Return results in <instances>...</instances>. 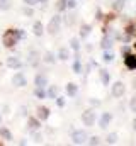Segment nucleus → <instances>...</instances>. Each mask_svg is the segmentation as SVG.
<instances>
[{
    "instance_id": "1",
    "label": "nucleus",
    "mask_w": 136,
    "mask_h": 146,
    "mask_svg": "<svg viewBox=\"0 0 136 146\" xmlns=\"http://www.w3.org/2000/svg\"><path fill=\"white\" fill-rule=\"evenodd\" d=\"M24 37H26V33L22 29H7L2 36V44L5 48H14L19 42V39H24Z\"/></svg>"
},
{
    "instance_id": "2",
    "label": "nucleus",
    "mask_w": 136,
    "mask_h": 146,
    "mask_svg": "<svg viewBox=\"0 0 136 146\" xmlns=\"http://www.w3.org/2000/svg\"><path fill=\"white\" fill-rule=\"evenodd\" d=\"M60 26H61V15H55V17H51V21L48 22V33L53 34V36L58 34Z\"/></svg>"
},
{
    "instance_id": "3",
    "label": "nucleus",
    "mask_w": 136,
    "mask_h": 146,
    "mask_svg": "<svg viewBox=\"0 0 136 146\" xmlns=\"http://www.w3.org/2000/svg\"><path fill=\"white\" fill-rule=\"evenodd\" d=\"M95 112L94 110H85V112H82V122L87 126V127H90V126H94L95 124Z\"/></svg>"
},
{
    "instance_id": "4",
    "label": "nucleus",
    "mask_w": 136,
    "mask_h": 146,
    "mask_svg": "<svg viewBox=\"0 0 136 146\" xmlns=\"http://www.w3.org/2000/svg\"><path fill=\"white\" fill-rule=\"evenodd\" d=\"M12 85H14V87H26V85H27V78L24 76V73H21V72L14 73V76H12Z\"/></svg>"
},
{
    "instance_id": "5",
    "label": "nucleus",
    "mask_w": 136,
    "mask_h": 146,
    "mask_svg": "<svg viewBox=\"0 0 136 146\" xmlns=\"http://www.w3.org/2000/svg\"><path fill=\"white\" fill-rule=\"evenodd\" d=\"M85 139H87V133L85 131H75L71 134V141L75 145H82V143H85Z\"/></svg>"
},
{
    "instance_id": "6",
    "label": "nucleus",
    "mask_w": 136,
    "mask_h": 146,
    "mask_svg": "<svg viewBox=\"0 0 136 146\" xmlns=\"http://www.w3.org/2000/svg\"><path fill=\"white\" fill-rule=\"evenodd\" d=\"M5 65H7L9 68H12V70H19V68L22 66V63H21V60H19L17 56H9L7 61H5Z\"/></svg>"
},
{
    "instance_id": "7",
    "label": "nucleus",
    "mask_w": 136,
    "mask_h": 146,
    "mask_svg": "<svg viewBox=\"0 0 136 146\" xmlns=\"http://www.w3.org/2000/svg\"><path fill=\"white\" fill-rule=\"evenodd\" d=\"M123 94H124V83L123 82H116L112 85V95L114 97H123Z\"/></svg>"
},
{
    "instance_id": "8",
    "label": "nucleus",
    "mask_w": 136,
    "mask_h": 146,
    "mask_svg": "<svg viewBox=\"0 0 136 146\" xmlns=\"http://www.w3.org/2000/svg\"><path fill=\"white\" fill-rule=\"evenodd\" d=\"M124 65H126V68H129V70H136V56L135 54H128V53H126Z\"/></svg>"
},
{
    "instance_id": "9",
    "label": "nucleus",
    "mask_w": 136,
    "mask_h": 146,
    "mask_svg": "<svg viewBox=\"0 0 136 146\" xmlns=\"http://www.w3.org/2000/svg\"><path fill=\"white\" fill-rule=\"evenodd\" d=\"M112 121V114H109V112H104L101 117V121H99V127H102V129H105L107 126H109V122Z\"/></svg>"
},
{
    "instance_id": "10",
    "label": "nucleus",
    "mask_w": 136,
    "mask_h": 146,
    "mask_svg": "<svg viewBox=\"0 0 136 146\" xmlns=\"http://www.w3.org/2000/svg\"><path fill=\"white\" fill-rule=\"evenodd\" d=\"M36 112H37V119H39V121H46V119L49 117V109L44 107V106H39Z\"/></svg>"
},
{
    "instance_id": "11",
    "label": "nucleus",
    "mask_w": 136,
    "mask_h": 146,
    "mask_svg": "<svg viewBox=\"0 0 136 146\" xmlns=\"http://www.w3.org/2000/svg\"><path fill=\"white\" fill-rule=\"evenodd\" d=\"M34 83H36V87H46V85H48V78H46V75L37 73V75L34 76Z\"/></svg>"
},
{
    "instance_id": "12",
    "label": "nucleus",
    "mask_w": 136,
    "mask_h": 146,
    "mask_svg": "<svg viewBox=\"0 0 136 146\" xmlns=\"http://www.w3.org/2000/svg\"><path fill=\"white\" fill-rule=\"evenodd\" d=\"M33 33H34V36H43V33H44V26H43V22L41 21H36L33 24Z\"/></svg>"
},
{
    "instance_id": "13",
    "label": "nucleus",
    "mask_w": 136,
    "mask_h": 146,
    "mask_svg": "<svg viewBox=\"0 0 136 146\" xmlns=\"http://www.w3.org/2000/svg\"><path fill=\"white\" fill-rule=\"evenodd\" d=\"M27 127H29V129H39V127H41V121H39V119H37V117H29V119H27Z\"/></svg>"
},
{
    "instance_id": "14",
    "label": "nucleus",
    "mask_w": 136,
    "mask_h": 146,
    "mask_svg": "<svg viewBox=\"0 0 136 146\" xmlns=\"http://www.w3.org/2000/svg\"><path fill=\"white\" fill-rule=\"evenodd\" d=\"M39 60H41V56H39L37 51H31V53H29V65H31V66H37Z\"/></svg>"
},
{
    "instance_id": "15",
    "label": "nucleus",
    "mask_w": 136,
    "mask_h": 146,
    "mask_svg": "<svg viewBox=\"0 0 136 146\" xmlns=\"http://www.w3.org/2000/svg\"><path fill=\"white\" fill-rule=\"evenodd\" d=\"M56 58H58V60H61V61H67L68 58H70V51H68V48H60V51H58Z\"/></svg>"
},
{
    "instance_id": "16",
    "label": "nucleus",
    "mask_w": 136,
    "mask_h": 146,
    "mask_svg": "<svg viewBox=\"0 0 136 146\" xmlns=\"http://www.w3.org/2000/svg\"><path fill=\"white\" fill-rule=\"evenodd\" d=\"M43 61H44V63H48V65H53V63L56 61V56H55L51 51H48V53H44V56H43Z\"/></svg>"
},
{
    "instance_id": "17",
    "label": "nucleus",
    "mask_w": 136,
    "mask_h": 146,
    "mask_svg": "<svg viewBox=\"0 0 136 146\" xmlns=\"http://www.w3.org/2000/svg\"><path fill=\"white\" fill-rule=\"evenodd\" d=\"M77 90H78V87H77L75 83H68V85H67L68 97H75V95H77Z\"/></svg>"
},
{
    "instance_id": "18",
    "label": "nucleus",
    "mask_w": 136,
    "mask_h": 146,
    "mask_svg": "<svg viewBox=\"0 0 136 146\" xmlns=\"http://www.w3.org/2000/svg\"><path fill=\"white\" fill-rule=\"evenodd\" d=\"M46 97H49V99H56V97H58V87H56V85H51L49 90L46 92Z\"/></svg>"
},
{
    "instance_id": "19",
    "label": "nucleus",
    "mask_w": 136,
    "mask_h": 146,
    "mask_svg": "<svg viewBox=\"0 0 136 146\" xmlns=\"http://www.w3.org/2000/svg\"><path fill=\"white\" fill-rule=\"evenodd\" d=\"M0 136H2L3 139H7V141L12 139V133H10L7 127H3V126H0Z\"/></svg>"
},
{
    "instance_id": "20",
    "label": "nucleus",
    "mask_w": 136,
    "mask_h": 146,
    "mask_svg": "<svg viewBox=\"0 0 136 146\" xmlns=\"http://www.w3.org/2000/svg\"><path fill=\"white\" fill-rule=\"evenodd\" d=\"M90 31H92V26H89V24H83L82 27H80V37H87L90 34Z\"/></svg>"
},
{
    "instance_id": "21",
    "label": "nucleus",
    "mask_w": 136,
    "mask_h": 146,
    "mask_svg": "<svg viewBox=\"0 0 136 146\" xmlns=\"http://www.w3.org/2000/svg\"><path fill=\"white\" fill-rule=\"evenodd\" d=\"M101 80L104 85H109V82H111V75L105 72V70H101Z\"/></svg>"
},
{
    "instance_id": "22",
    "label": "nucleus",
    "mask_w": 136,
    "mask_h": 146,
    "mask_svg": "<svg viewBox=\"0 0 136 146\" xmlns=\"http://www.w3.org/2000/svg\"><path fill=\"white\" fill-rule=\"evenodd\" d=\"M34 95H36L37 99H44V97H46L44 87H36V90H34Z\"/></svg>"
},
{
    "instance_id": "23",
    "label": "nucleus",
    "mask_w": 136,
    "mask_h": 146,
    "mask_svg": "<svg viewBox=\"0 0 136 146\" xmlns=\"http://www.w3.org/2000/svg\"><path fill=\"white\" fill-rule=\"evenodd\" d=\"M105 143H107V145H114V143H117V134H116V133H111V134L105 138Z\"/></svg>"
},
{
    "instance_id": "24",
    "label": "nucleus",
    "mask_w": 136,
    "mask_h": 146,
    "mask_svg": "<svg viewBox=\"0 0 136 146\" xmlns=\"http://www.w3.org/2000/svg\"><path fill=\"white\" fill-rule=\"evenodd\" d=\"M12 7V0H0V10H9Z\"/></svg>"
},
{
    "instance_id": "25",
    "label": "nucleus",
    "mask_w": 136,
    "mask_h": 146,
    "mask_svg": "<svg viewBox=\"0 0 136 146\" xmlns=\"http://www.w3.org/2000/svg\"><path fill=\"white\" fill-rule=\"evenodd\" d=\"M70 48H71L73 51H78V49H80V41H78L77 37H73V39L70 41Z\"/></svg>"
},
{
    "instance_id": "26",
    "label": "nucleus",
    "mask_w": 136,
    "mask_h": 146,
    "mask_svg": "<svg viewBox=\"0 0 136 146\" xmlns=\"http://www.w3.org/2000/svg\"><path fill=\"white\" fill-rule=\"evenodd\" d=\"M67 2L68 0H58V2H56V10H58V12H63V10L67 9Z\"/></svg>"
},
{
    "instance_id": "27",
    "label": "nucleus",
    "mask_w": 136,
    "mask_h": 146,
    "mask_svg": "<svg viewBox=\"0 0 136 146\" xmlns=\"http://www.w3.org/2000/svg\"><path fill=\"white\" fill-rule=\"evenodd\" d=\"M73 72L75 73H82V63H80V60L77 58L75 60V63H73Z\"/></svg>"
},
{
    "instance_id": "28",
    "label": "nucleus",
    "mask_w": 136,
    "mask_h": 146,
    "mask_svg": "<svg viewBox=\"0 0 136 146\" xmlns=\"http://www.w3.org/2000/svg\"><path fill=\"white\" fill-rule=\"evenodd\" d=\"M22 14H24V15H27V17H33V15H34V10L29 7V5H27V7H24V9H22Z\"/></svg>"
},
{
    "instance_id": "29",
    "label": "nucleus",
    "mask_w": 136,
    "mask_h": 146,
    "mask_svg": "<svg viewBox=\"0 0 136 146\" xmlns=\"http://www.w3.org/2000/svg\"><path fill=\"white\" fill-rule=\"evenodd\" d=\"M112 46V39L111 37H104L102 39V48H111Z\"/></svg>"
},
{
    "instance_id": "30",
    "label": "nucleus",
    "mask_w": 136,
    "mask_h": 146,
    "mask_svg": "<svg viewBox=\"0 0 136 146\" xmlns=\"http://www.w3.org/2000/svg\"><path fill=\"white\" fill-rule=\"evenodd\" d=\"M112 60H114V54H112L111 51H105V53H104V61L109 63V61H112Z\"/></svg>"
},
{
    "instance_id": "31",
    "label": "nucleus",
    "mask_w": 136,
    "mask_h": 146,
    "mask_svg": "<svg viewBox=\"0 0 136 146\" xmlns=\"http://www.w3.org/2000/svg\"><path fill=\"white\" fill-rule=\"evenodd\" d=\"M99 143H101V138H97V136H92L89 141V145H99Z\"/></svg>"
},
{
    "instance_id": "32",
    "label": "nucleus",
    "mask_w": 136,
    "mask_h": 146,
    "mask_svg": "<svg viewBox=\"0 0 136 146\" xmlns=\"http://www.w3.org/2000/svg\"><path fill=\"white\" fill-rule=\"evenodd\" d=\"M77 7V0H68L67 2V9H75Z\"/></svg>"
},
{
    "instance_id": "33",
    "label": "nucleus",
    "mask_w": 136,
    "mask_h": 146,
    "mask_svg": "<svg viewBox=\"0 0 136 146\" xmlns=\"http://www.w3.org/2000/svg\"><path fill=\"white\" fill-rule=\"evenodd\" d=\"M56 104H58V107H63L65 106V99L63 97H56Z\"/></svg>"
},
{
    "instance_id": "34",
    "label": "nucleus",
    "mask_w": 136,
    "mask_h": 146,
    "mask_svg": "<svg viewBox=\"0 0 136 146\" xmlns=\"http://www.w3.org/2000/svg\"><path fill=\"white\" fill-rule=\"evenodd\" d=\"M24 3H26V5H29V7H34V5H36V3H39V2H37V0H24Z\"/></svg>"
},
{
    "instance_id": "35",
    "label": "nucleus",
    "mask_w": 136,
    "mask_h": 146,
    "mask_svg": "<svg viewBox=\"0 0 136 146\" xmlns=\"http://www.w3.org/2000/svg\"><path fill=\"white\" fill-rule=\"evenodd\" d=\"M129 107H131V110H133V112H136V97H133V99H131V104H129Z\"/></svg>"
},
{
    "instance_id": "36",
    "label": "nucleus",
    "mask_w": 136,
    "mask_h": 146,
    "mask_svg": "<svg viewBox=\"0 0 136 146\" xmlns=\"http://www.w3.org/2000/svg\"><path fill=\"white\" fill-rule=\"evenodd\" d=\"M67 22H68V24H73V22H75V15H73V14H71V15H68Z\"/></svg>"
},
{
    "instance_id": "37",
    "label": "nucleus",
    "mask_w": 136,
    "mask_h": 146,
    "mask_svg": "<svg viewBox=\"0 0 136 146\" xmlns=\"http://www.w3.org/2000/svg\"><path fill=\"white\" fill-rule=\"evenodd\" d=\"M90 104H92V106H99L101 102H99V100H94V99H92V100H90Z\"/></svg>"
},
{
    "instance_id": "38",
    "label": "nucleus",
    "mask_w": 136,
    "mask_h": 146,
    "mask_svg": "<svg viewBox=\"0 0 136 146\" xmlns=\"http://www.w3.org/2000/svg\"><path fill=\"white\" fill-rule=\"evenodd\" d=\"M133 129H135V131H136V119H135V121H133Z\"/></svg>"
},
{
    "instance_id": "39",
    "label": "nucleus",
    "mask_w": 136,
    "mask_h": 146,
    "mask_svg": "<svg viewBox=\"0 0 136 146\" xmlns=\"http://www.w3.org/2000/svg\"><path fill=\"white\" fill-rule=\"evenodd\" d=\"M37 2H39V3H46L48 0H37Z\"/></svg>"
},
{
    "instance_id": "40",
    "label": "nucleus",
    "mask_w": 136,
    "mask_h": 146,
    "mask_svg": "<svg viewBox=\"0 0 136 146\" xmlns=\"http://www.w3.org/2000/svg\"><path fill=\"white\" fill-rule=\"evenodd\" d=\"M0 122H2V115H0Z\"/></svg>"
}]
</instances>
